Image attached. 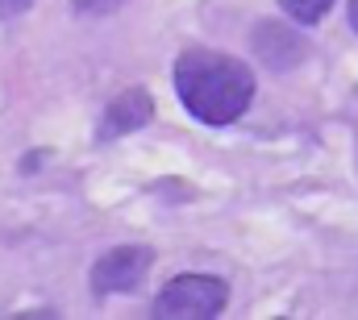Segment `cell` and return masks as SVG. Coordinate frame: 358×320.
Here are the masks:
<instances>
[{"mask_svg":"<svg viewBox=\"0 0 358 320\" xmlns=\"http://www.w3.org/2000/svg\"><path fill=\"white\" fill-rule=\"evenodd\" d=\"M176 92L204 125H234L255 100V71L221 50H187L176 63Z\"/></svg>","mask_w":358,"mask_h":320,"instance_id":"obj_1","label":"cell"},{"mask_svg":"<svg viewBox=\"0 0 358 320\" xmlns=\"http://www.w3.org/2000/svg\"><path fill=\"white\" fill-rule=\"evenodd\" d=\"M229 300V283L217 275H179L171 279L159 300H155V317L163 320H208L217 317Z\"/></svg>","mask_w":358,"mask_h":320,"instance_id":"obj_2","label":"cell"},{"mask_svg":"<svg viewBox=\"0 0 358 320\" xmlns=\"http://www.w3.org/2000/svg\"><path fill=\"white\" fill-rule=\"evenodd\" d=\"M150 262H155V254L146 245H117L104 258H96V266H92V291L96 296L134 291L150 275Z\"/></svg>","mask_w":358,"mask_h":320,"instance_id":"obj_3","label":"cell"},{"mask_svg":"<svg viewBox=\"0 0 358 320\" xmlns=\"http://www.w3.org/2000/svg\"><path fill=\"white\" fill-rule=\"evenodd\" d=\"M150 117H155L150 92H142V87H129V92H121V96H117V100L104 108V121H100V138L108 142V138L134 133V129H142Z\"/></svg>","mask_w":358,"mask_h":320,"instance_id":"obj_4","label":"cell"},{"mask_svg":"<svg viewBox=\"0 0 358 320\" xmlns=\"http://www.w3.org/2000/svg\"><path fill=\"white\" fill-rule=\"evenodd\" d=\"M255 46H259V54H263V63H267L271 71H287L296 59H304V46L296 42V34H287L283 25H259V34H255Z\"/></svg>","mask_w":358,"mask_h":320,"instance_id":"obj_5","label":"cell"},{"mask_svg":"<svg viewBox=\"0 0 358 320\" xmlns=\"http://www.w3.org/2000/svg\"><path fill=\"white\" fill-rule=\"evenodd\" d=\"M279 4H283V13H287L292 21H300V25H317V21L329 13L334 0H279Z\"/></svg>","mask_w":358,"mask_h":320,"instance_id":"obj_6","label":"cell"},{"mask_svg":"<svg viewBox=\"0 0 358 320\" xmlns=\"http://www.w3.org/2000/svg\"><path fill=\"white\" fill-rule=\"evenodd\" d=\"M121 0H76V8L80 13H108V8H117Z\"/></svg>","mask_w":358,"mask_h":320,"instance_id":"obj_7","label":"cell"},{"mask_svg":"<svg viewBox=\"0 0 358 320\" xmlns=\"http://www.w3.org/2000/svg\"><path fill=\"white\" fill-rule=\"evenodd\" d=\"M34 0H0V17H17V13H25Z\"/></svg>","mask_w":358,"mask_h":320,"instance_id":"obj_8","label":"cell"},{"mask_svg":"<svg viewBox=\"0 0 358 320\" xmlns=\"http://www.w3.org/2000/svg\"><path fill=\"white\" fill-rule=\"evenodd\" d=\"M350 25L358 29V0H350Z\"/></svg>","mask_w":358,"mask_h":320,"instance_id":"obj_9","label":"cell"}]
</instances>
